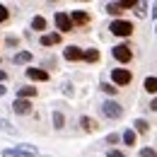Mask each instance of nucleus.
Instances as JSON below:
<instances>
[{"instance_id":"f257e3e1","label":"nucleus","mask_w":157,"mask_h":157,"mask_svg":"<svg viewBox=\"0 0 157 157\" xmlns=\"http://www.w3.org/2000/svg\"><path fill=\"white\" fill-rule=\"evenodd\" d=\"M109 32L114 34V36H118V39H131L133 36V32H136V24L131 20H111V24H109Z\"/></svg>"},{"instance_id":"f03ea898","label":"nucleus","mask_w":157,"mask_h":157,"mask_svg":"<svg viewBox=\"0 0 157 157\" xmlns=\"http://www.w3.org/2000/svg\"><path fill=\"white\" fill-rule=\"evenodd\" d=\"M111 56H114L121 65H128V63H133V58H136V51H133L128 44H116V46L111 48Z\"/></svg>"},{"instance_id":"7ed1b4c3","label":"nucleus","mask_w":157,"mask_h":157,"mask_svg":"<svg viewBox=\"0 0 157 157\" xmlns=\"http://www.w3.org/2000/svg\"><path fill=\"white\" fill-rule=\"evenodd\" d=\"M0 155L2 157H36L39 150L34 145H17V147H5Z\"/></svg>"},{"instance_id":"20e7f679","label":"nucleus","mask_w":157,"mask_h":157,"mask_svg":"<svg viewBox=\"0 0 157 157\" xmlns=\"http://www.w3.org/2000/svg\"><path fill=\"white\" fill-rule=\"evenodd\" d=\"M99 109H101V114H104V116H106V118H111V121H116V118L123 116V106L118 104L116 99H104Z\"/></svg>"},{"instance_id":"39448f33","label":"nucleus","mask_w":157,"mask_h":157,"mask_svg":"<svg viewBox=\"0 0 157 157\" xmlns=\"http://www.w3.org/2000/svg\"><path fill=\"white\" fill-rule=\"evenodd\" d=\"M133 82V73L128 68H114L111 70V85L114 87H128Z\"/></svg>"},{"instance_id":"423d86ee","label":"nucleus","mask_w":157,"mask_h":157,"mask_svg":"<svg viewBox=\"0 0 157 157\" xmlns=\"http://www.w3.org/2000/svg\"><path fill=\"white\" fill-rule=\"evenodd\" d=\"M53 22H56V29H58V34L63 36V34H70L73 32V22H70V15L68 12H56V17H53Z\"/></svg>"},{"instance_id":"0eeeda50","label":"nucleus","mask_w":157,"mask_h":157,"mask_svg":"<svg viewBox=\"0 0 157 157\" xmlns=\"http://www.w3.org/2000/svg\"><path fill=\"white\" fill-rule=\"evenodd\" d=\"M136 7V0H123V2H106V12L114 15L118 20V15H123L126 10H133Z\"/></svg>"},{"instance_id":"6e6552de","label":"nucleus","mask_w":157,"mask_h":157,"mask_svg":"<svg viewBox=\"0 0 157 157\" xmlns=\"http://www.w3.org/2000/svg\"><path fill=\"white\" fill-rule=\"evenodd\" d=\"M70 22H73V29H85L92 17H90V12H85V10H73L70 12Z\"/></svg>"},{"instance_id":"1a4fd4ad","label":"nucleus","mask_w":157,"mask_h":157,"mask_svg":"<svg viewBox=\"0 0 157 157\" xmlns=\"http://www.w3.org/2000/svg\"><path fill=\"white\" fill-rule=\"evenodd\" d=\"M24 73H27V78L32 80V82H48L51 80V73L44 70V68H27Z\"/></svg>"},{"instance_id":"9d476101","label":"nucleus","mask_w":157,"mask_h":157,"mask_svg":"<svg viewBox=\"0 0 157 157\" xmlns=\"http://www.w3.org/2000/svg\"><path fill=\"white\" fill-rule=\"evenodd\" d=\"M12 111L20 114V116H29V114L34 111V104H32L29 99H15V101H12Z\"/></svg>"},{"instance_id":"9b49d317","label":"nucleus","mask_w":157,"mask_h":157,"mask_svg":"<svg viewBox=\"0 0 157 157\" xmlns=\"http://www.w3.org/2000/svg\"><path fill=\"white\" fill-rule=\"evenodd\" d=\"M82 51H85V48H80V46H75V44H70V46L63 48V58L68 60V63H78V60H82Z\"/></svg>"},{"instance_id":"f8f14e48","label":"nucleus","mask_w":157,"mask_h":157,"mask_svg":"<svg viewBox=\"0 0 157 157\" xmlns=\"http://www.w3.org/2000/svg\"><path fill=\"white\" fill-rule=\"evenodd\" d=\"M60 41H63V36H60L58 32H46V34H41V39H39V44L41 46H58Z\"/></svg>"},{"instance_id":"ddd939ff","label":"nucleus","mask_w":157,"mask_h":157,"mask_svg":"<svg viewBox=\"0 0 157 157\" xmlns=\"http://www.w3.org/2000/svg\"><path fill=\"white\" fill-rule=\"evenodd\" d=\"M32 29L39 32V34H46V29H48V20H46L44 15H34V17H32Z\"/></svg>"},{"instance_id":"4468645a","label":"nucleus","mask_w":157,"mask_h":157,"mask_svg":"<svg viewBox=\"0 0 157 157\" xmlns=\"http://www.w3.org/2000/svg\"><path fill=\"white\" fill-rule=\"evenodd\" d=\"M80 128H82L85 133H94V131L99 128V123L92 116H80Z\"/></svg>"},{"instance_id":"2eb2a0df","label":"nucleus","mask_w":157,"mask_h":157,"mask_svg":"<svg viewBox=\"0 0 157 157\" xmlns=\"http://www.w3.org/2000/svg\"><path fill=\"white\" fill-rule=\"evenodd\" d=\"M32 51H17L15 56H12V63L15 65H27V63H32Z\"/></svg>"},{"instance_id":"dca6fc26","label":"nucleus","mask_w":157,"mask_h":157,"mask_svg":"<svg viewBox=\"0 0 157 157\" xmlns=\"http://www.w3.org/2000/svg\"><path fill=\"white\" fill-rule=\"evenodd\" d=\"M99 58H101L99 48H85V51H82V60H85V63H99Z\"/></svg>"},{"instance_id":"f3484780","label":"nucleus","mask_w":157,"mask_h":157,"mask_svg":"<svg viewBox=\"0 0 157 157\" xmlns=\"http://www.w3.org/2000/svg\"><path fill=\"white\" fill-rule=\"evenodd\" d=\"M143 90H145L147 94H157V78H152V75L145 78L143 80Z\"/></svg>"},{"instance_id":"a211bd4d","label":"nucleus","mask_w":157,"mask_h":157,"mask_svg":"<svg viewBox=\"0 0 157 157\" xmlns=\"http://www.w3.org/2000/svg\"><path fill=\"white\" fill-rule=\"evenodd\" d=\"M133 126H136V133H140V136H147V133H150V123H147L145 118H136Z\"/></svg>"},{"instance_id":"6ab92c4d","label":"nucleus","mask_w":157,"mask_h":157,"mask_svg":"<svg viewBox=\"0 0 157 157\" xmlns=\"http://www.w3.org/2000/svg\"><path fill=\"white\" fill-rule=\"evenodd\" d=\"M36 97V87H20L17 90V99H32Z\"/></svg>"},{"instance_id":"aec40b11","label":"nucleus","mask_w":157,"mask_h":157,"mask_svg":"<svg viewBox=\"0 0 157 157\" xmlns=\"http://www.w3.org/2000/svg\"><path fill=\"white\" fill-rule=\"evenodd\" d=\"M121 140H123L126 145H131V147H133V145H136V140H138L136 131H131V128H128V131H123V136H121Z\"/></svg>"},{"instance_id":"412c9836","label":"nucleus","mask_w":157,"mask_h":157,"mask_svg":"<svg viewBox=\"0 0 157 157\" xmlns=\"http://www.w3.org/2000/svg\"><path fill=\"white\" fill-rule=\"evenodd\" d=\"M51 118H53V128H58V131H60V128L65 126V116H63V111H53V116H51Z\"/></svg>"},{"instance_id":"4be33fe9","label":"nucleus","mask_w":157,"mask_h":157,"mask_svg":"<svg viewBox=\"0 0 157 157\" xmlns=\"http://www.w3.org/2000/svg\"><path fill=\"white\" fill-rule=\"evenodd\" d=\"M101 92H106V94L116 97V94H118V87H114L111 82H101Z\"/></svg>"},{"instance_id":"5701e85b","label":"nucleus","mask_w":157,"mask_h":157,"mask_svg":"<svg viewBox=\"0 0 157 157\" xmlns=\"http://www.w3.org/2000/svg\"><path fill=\"white\" fill-rule=\"evenodd\" d=\"M0 128H2V131H5V133H17V131H15V128H12V123H10V121H7V118H2V116H0Z\"/></svg>"},{"instance_id":"b1692460","label":"nucleus","mask_w":157,"mask_h":157,"mask_svg":"<svg viewBox=\"0 0 157 157\" xmlns=\"http://www.w3.org/2000/svg\"><path fill=\"white\" fill-rule=\"evenodd\" d=\"M10 20V10H7V5H0V24H7Z\"/></svg>"},{"instance_id":"393cba45","label":"nucleus","mask_w":157,"mask_h":157,"mask_svg":"<svg viewBox=\"0 0 157 157\" xmlns=\"http://www.w3.org/2000/svg\"><path fill=\"white\" fill-rule=\"evenodd\" d=\"M145 7H147L145 2H136V15H138V17H145V15H147V10H145Z\"/></svg>"},{"instance_id":"a878e982","label":"nucleus","mask_w":157,"mask_h":157,"mask_svg":"<svg viewBox=\"0 0 157 157\" xmlns=\"http://www.w3.org/2000/svg\"><path fill=\"white\" fill-rule=\"evenodd\" d=\"M140 157H157V152L152 147H143V150H140Z\"/></svg>"},{"instance_id":"bb28decb","label":"nucleus","mask_w":157,"mask_h":157,"mask_svg":"<svg viewBox=\"0 0 157 157\" xmlns=\"http://www.w3.org/2000/svg\"><path fill=\"white\" fill-rule=\"evenodd\" d=\"M118 140H121V136H118V133H109V136H106V143H109V145H116Z\"/></svg>"},{"instance_id":"cd10ccee","label":"nucleus","mask_w":157,"mask_h":157,"mask_svg":"<svg viewBox=\"0 0 157 157\" xmlns=\"http://www.w3.org/2000/svg\"><path fill=\"white\" fill-rule=\"evenodd\" d=\"M106 157H128V155H126V152H121V150H109Z\"/></svg>"},{"instance_id":"c85d7f7f","label":"nucleus","mask_w":157,"mask_h":157,"mask_svg":"<svg viewBox=\"0 0 157 157\" xmlns=\"http://www.w3.org/2000/svg\"><path fill=\"white\" fill-rule=\"evenodd\" d=\"M5 44H7V46H17V44H20V39H17V36H7V39H5Z\"/></svg>"},{"instance_id":"c756f323","label":"nucleus","mask_w":157,"mask_h":157,"mask_svg":"<svg viewBox=\"0 0 157 157\" xmlns=\"http://www.w3.org/2000/svg\"><path fill=\"white\" fill-rule=\"evenodd\" d=\"M150 111H157V97L150 101Z\"/></svg>"},{"instance_id":"7c9ffc66","label":"nucleus","mask_w":157,"mask_h":157,"mask_svg":"<svg viewBox=\"0 0 157 157\" xmlns=\"http://www.w3.org/2000/svg\"><path fill=\"white\" fill-rule=\"evenodd\" d=\"M5 80H7V73H5V70H0V85H2Z\"/></svg>"},{"instance_id":"2f4dec72","label":"nucleus","mask_w":157,"mask_h":157,"mask_svg":"<svg viewBox=\"0 0 157 157\" xmlns=\"http://www.w3.org/2000/svg\"><path fill=\"white\" fill-rule=\"evenodd\" d=\"M152 17H157V2H152Z\"/></svg>"},{"instance_id":"473e14b6","label":"nucleus","mask_w":157,"mask_h":157,"mask_svg":"<svg viewBox=\"0 0 157 157\" xmlns=\"http://www.w3.org/2000/svg\"><path fill=\"white\" fill-rule=\"evenodd\" d=\"M5 92H7V87H5V85H0V97H2Z\"/></svg>"},{"instance_id":"72a5a7b5","label":"nucleus","mask_w":157,"mask_h":157,"mask_svg":"<svg viewBox=\"0 0 157 157\" xmlns=\"http://www.w3.org/2000/svg\"><path fill=\"white\" fill-rule=\"evenodd\" d=\"M155 34H157V24H155Z\"/></svg>"}]
</instances>
